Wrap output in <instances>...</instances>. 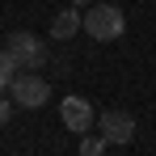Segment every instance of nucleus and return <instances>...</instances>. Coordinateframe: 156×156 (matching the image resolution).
I'll return each mask as SVG.
<instances>
[{"instance_id":"obj_1","label":"nucleus","mask_w":156,"mask_h":156,"mask_svg":"<svg viewBox=\"0 0 156 156\" xmlns=\"http://www.w3.org/2000/svg\"><path fill=\"white\" fill-rule=\"evenodd\" d=\"M122 30H127V17H122V9L118 4H89L84 9V34H93L97 42H114V38H122Z\"/></svg>"},{"instance_id":"obj_6","label":"nucleus","mask_w":156,"mask_h":156,"mask_svg":"<svg viewBox=\"0 0 156 156\" xmlns=\"http://www.w3.org/2000/svg\"><path fill=\"white\" fill-rule=\"evenodd\" d=\"M80 30H84V13H76V4H68V9H59L51 21V38L55 42H68V38H76Z\"/></svg>"},{"instance_id":"obj_2","label":"nucleus","mask_w":156,"mask_h":156,"mask_svg":"<svg viewBox=\"0 0 156 156\" xmlns=\"http://www.w3.org/2000/svg\"><path fill=\"white\" fill-rule=\"evenodd\" d=\"M4 51L17 59L21 72H38V68L47 63V42H42L38 34H30V30H13L9 42H4Z\"/></svg>"},{"instance_id":"obj_4","label":"nucleus","mask_w":156,"mask_h":156,"mask_svg":"<svg viewBox=\"0 0 156 156\" xmlns=\"http://www.w3.org/2000/svg\"><path fill=\"white\" fill-rule=\"evenodd\" d=\"M9 97L21 105V110H42V105L51 101V84L38 76V72H21V76L13 80V89H9Z\"/></svg>"},{"instance_id":"obj_5","label":"nucleus","mask_w":156,"mask_h":156,"mask_svg":"<svg viewBox=\"0 0 156 156\" xmlns=\"http://www.w3.org/2000/svg\"><path fill=\"white\" fill-rule=\"evenodd\" d=\"M59 118H63V127L72 131V135H89V131L97 127V114H93L89 97H76V93L59 101Z\"/></svg>"},{"instance_id":"obj_10","label":"nucleus","mask_w":156,"mask_h":156,"mask_svg":"<svg viewBox=\"0 0 156 156\" xmlns=\"http://www.w3.org/2000/svg\"><path fill=\"white\" fill-rule=\"evenodd\" d=\"M68 4H76V9H89V4H97V0H68Z\"/></svg>"},{"instance_id":"obj_9","label":"nucleus","mask_w":156,"mask_h":156,"mask_svg":"<svg viewBox=\"0 0 156 156\" xmlns=\"http://www.w3.org/2000/svg\"><path fill=\"white\" fill-rule=\"evenodd\" d=\"M13 110H17V101H13L9 93H0V127H4V122L13 118Z\"/></svg>"},{"instance_id":"obj_7","label":"nucleus","mask_w":156,"mask_h":156,"mask_svg":"<svg viewBox=\"0 0 156 156\" xmlns=\"http://www.w3.org/2000/svg\"><path fill=\"white\" fill-rule=\"evenodd\" d=\"M17 76H21V68H17V59H13L9 51H0V93H9Z\"/></svg>"},{"instance_id":"obj_8","label":"nucleus","mask_w":156,"mask_h":156,"mask_svg":"<svg viewBox=\"0 0 156 156\" xmlns=\"http://www.w3.org/2000/svg\"><path fill=\"white\" fill-rule=\"evenodd\" d=\"M105 148H110V144L97 139V135H84V139H80V156H101Z\"/></svg>"},{"instance_id":"obj_3","label":"nucleus","mask_w":156,"mask_h":156,"mask_svg":"<svg viewBox=\"0 0 156 156\" xmlns=\"http://www.w3.org/2000/svg\"><path fill=\"white\" fill-rule=\"evenodd\" d=\"M97 131H101V139L110 148H127V144H135V114H127V110H101L97 114Z\"/></svg>"}]
</instances>
